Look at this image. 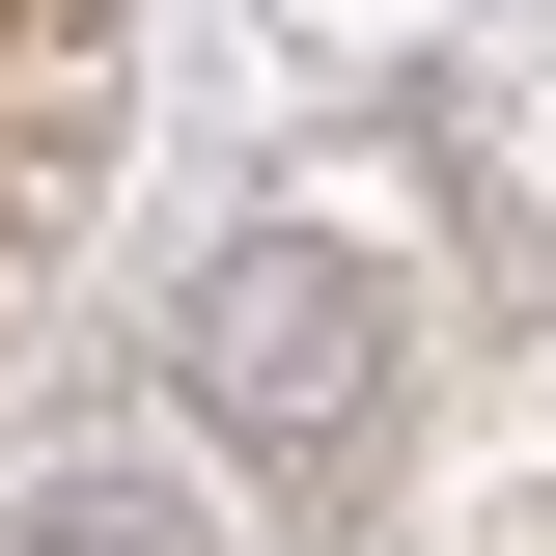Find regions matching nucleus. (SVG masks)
Here are the masks:
<instances>
[{
    "instance_id": "obj_1",
    "label": "nucleus",
    "mask_w": 556,
    "mask_h": 556,
    "mask_svg": "<svg viewBox=\"0 0 556 556\" xmlns=\"http://www.w3.org/2000/svg\"><path fill=\"white\" fill-rule=\"evenodd\" d=\"M390 390H417V306H390V251H223V306H195V417L251 445V473H306L334 501L362 445H390Z\"/></svg>"
},
{
    "instance_id": "obj_2",
    "label": "nucleus",
    "mask_w": 556,
    "mask_h": 556,
    "mask_svg": "<svg viewBox=\"0 0 556 556\" xmlns=\"http://www.w3.org/2000/svg\"><path fill=\"white\" fill-rule=\"evenodd\" d=\"M28 556H195V529H167L139 473H56V501H28Z\"/></svg>"
}]
</instances>
